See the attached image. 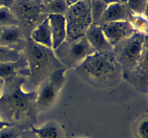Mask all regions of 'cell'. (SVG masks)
<instances>
[{
    "mask_svg": "<svg viewBox=\"0 0 148 138\" xmlns=\"http://www.w3.org/2000/svg\"><path fill=\"white\" fill-rule=\"evenodd\" d=\"M27 77L17 76L5 81L4 93L0 99V116L15 126L29 124L36 120V91L26 92L23 86Z\"/></svg>",
    "mask_w": 148,
    "mask_h": 138,
    "instance_id": "6da1fadb",
    "label": "cell"
},
{
    "mask_svg": "<svg viewBox=\"0 0 148 138\" xmlns=\"http://www.w3.org/2000/svg\"><path fill=\"white\" fill-rule=\"evenodd\" d=\"M75 73L85 83L97 89L115 86L123 78L114 50L95 52L75 68Z\"/></svg>",
    "mask_w": 148,
    "mask_h": 138,
    "instance_id": "7a4b0ae2",
    "label": "cell"
},
{
    "mask_svg": "<svg viewBox=\"0 0 148 138\" xmlns=\"http://www.w3.org/2000/svg\"><path fill=\"white\" fill-rule=\"evenodd\" d=\"M22 52L27 59L30 70L27 80L36 90L53 72L64 68L56 57L53 49L40 45L30 38L27 40Z\"/></svg>",
    "mask_w": 148,
    "mask_h": 138,
    "instance_id": "3957f363",
    "label": "cell"
},
{
    "mask_svg": "<svg viewBox=\"0 0 148 138\" xmlns=\"http://www.w3.org/2000/svg\"><path fill=\"white\" fill-rule=\"evenodd\" d=\"M147 34L134 32L114 47L116 59L122 70V76L131 71L141 60L147 48Z\"/></svg>",
    "mask_w": 148,
    "mask_h": 138,
    "instance_id": "277c9868",
    "label": "cell"
},
{
    "mask_svg": "<svg viewBox=\"0 0 148 138\" xmlns=\"http://www.w3.org/2000/svg\"><path fill=\"white\" fill-rule=\"evenodd\" d=\"M10 9L27 39L30 38L32 30L47 17L43 12V4L35 0H14Z\"/></svg>",
    "mask_w": 148,
    "mask_h": 138,
    "instance_id": "5b68a950",
    "label": "cell"
},
{
    "mask_svg": "<svg viewBox=\"0 0 148 138\" xmlns=\"http://www.w3.org/2000/svg\"><path fill=\"white\" fill-rule=\"evenodd\" d=\"M66 68L55 70L36 89V107L38 112H45L54 106L66 82Z\"/></svg>",
    "mask_w": 148,
    "mask_h": 138,
    "instance_id": "8992f818",
    "label": "cell"
},
{
    "mask_svg": "<svg viewBox=\"0 0 148 138\" xmlns=\"http://www.w3.org/2000/svg\"><path fill=\"white\" fill-rule=\"evenodd\" d=\"M53 53L63 67L76 68L87 57L95 52L86 37L75 40H64Z\"/></svg>",
    "mask_w": 148,
    "mask_h": 138,
    "instance_id": "52a82bcc",
    "label": "cell"
},
{
    "mask_svg": "<svg viewBox=\"0 0 148 138\" xmlns=\"http://www.w3.org/2000/svg\"><path fill=\"white\" fill-rule=\"evenodd\" d=\"M66 22V39L75 40L85 37L88 27L92 24L90 1L81 0L71 6L65 16Z\"/></svg>",
    "mask_w": 148,
    "mask_h": 138,
    "instance_id": "ba28073f",
    "label": "cell"
},
{
    "mask_svg": "<svg viewBox=\"0 0 148 138\" xmlns=\"http://www.w3.org/2000/svg\"><path fill=\"white\" fill-rule=\"evenodd\" d=\"M147 48L144 51L141 60L134 68L122 76L123 79L140 93L147 94L148 92Z\"/></svg>",
    "mask_w": 148,
    "mask_h": 138,
    "instance_id": "9c48e42d",
    "label": "cell"
},
{
    "mask_svg": "<svg viewBox=\"0 0 148 138\" xmlns=\"http://www.w3.org/2000/svg\"><path fill=\"white\" fill-rule=\"evenodd\" d=\"M101 26L104 35L113 47L136 32L129 21L106 23Z\"/></svg>",
    "mask_w": 148,
    "mask_h": 138,
    "instance_id": "30bf717a",
    "label": "cell"
},
{
    "mask_svg": "<svg viewBox=\"0 0 148 138\" xmlns=\"http://www.w3.org/2000/svg\"><path fill=\"white\" fill-rule=\"evenodd\" d=\"M27 40L18 25L0 27V45L21 52L25 46Z\"/></svg>",
    "mask_w": 148,
    "mask_h": 138,
    "instance_id": "8fae6325",
    "label": "cell"
},
{
    "mask_svg": "<svg viewBox=\"0 0 148 138\" xmlns=\"http://www.w3.org/2000/svg\"><path fill=\"white\" fill-rule=\"evenodd\" d=\"M30 70L27 59L21 51V55L16 61L0 63V78L4 81L11 80L17 76H24L28 79Z\"/></svg>",
    "mask_w": 148,
    "mask_h": 138,
    "instance_id": "7c38bea8",
    "label": "cell"
},
{
    "mask_svg": "<svg viewBox=\"0 0 148 138\" xmlns=\"http://www.w3.org/2000/svg\"><path fill=\"white\" fill-rule=\"evenodd\" d=\"M131 13L127 4L116 2L108 4L103 14L100 25L114 22L129 21Z\"/></svg>",
    "mask_w": 148,
    "mask_h": 138,
    "instance_id": "4fadbf2b",
    "label": "cell"
},
{
    "mask_svg": "<svg viewBox=\"0 0 148 138\" xmlns=\"http://www.w3.org/2000/svg\"><path fill=\"white\" fill-rule=\"evenodd\" d=\"M85 36L95 52L114 50V47L107 40L101 25L91 24L87 30Z\"/></svg>",
    "mask_w": 148,
    "mask_h": 138,
    "instance_id": "5bb4252c",
    "label": "cell"
},
{
    "mask_svg": "<svg viewBox=\"0 0 148 138\" xmlns=\"http://www.w3.org/2000/svg\"><path fill=\"white\" fill-rule=\"evenodd\" d=\"M47 17L51 30L52 49L54 50L66 39V18L59 14H49Z\"/></svg>",
    "mask_w": 148,
    "mask_h": 138,
    "instance_id": "9a60e30c",
    "label": "cell"
},
{
    "mask_svg": "<svg viewBox=\"0 0 148 138\" xmlns=\"http://www.w3.org/2000/svg\"><path fill=\"white\" fill-rule=\"evenodd\" d=\"M30 38L40 45L52 49L51 30L48 17L32 30Z\"/></svg>",
    "mask_w": 148,
    "mask_h": 138,
    "instance_id": "2e32d148",
    "label": "cell"
},
{
    "mask_svg": "<svg viewBox=\"0 0 148 138\" xmlns=\"http://www.w3.org/2000/svg\"><path fill=\"white\" fill-rule=\"evenodd\" d=\"M32 131L38 138H64L62 126L55 121H49L38 128L32 126Z\"/></svg>",
    "mask_w": 148,
    "mask_h": 138,
    "instance_id": "e0dca14e",
    "label": "cell"
},
{
    "mask_svg": "<svg viewBox=\"0 0 148 138\" xmlns=\"http://www.w3.org/2000/svg\"><path fill=\"white\" fill-rule=\"evenodd\" d=\"M69 7L65 0H53L43 5V12L46 15L49 14H59L66 16Z\"/></svg>",
    "mask_w": 148,
    "mask_h": 138,
    "instance_id": "ac0fdd59",
    "label": "cell"
},
{
    "mask_svg": "<svg viewBox=\"0 0 148 138\" xmlns=\"http://www.w3.org/2000/svg\"><path fill=\"white\" fill-rule=\"evenodd\" d=\"M107 6L108 5L102 0H91L90 14L92 24L100 25V22Z\"/></svg>",
    "mask_w": 148,
    "mask_h": 138,
    "instance_id": "d6986e66",
    "label": "cell"
},
{
    "mask_svg": "<svg viewBox=\"0 0 148 138\" xmlns=\"http://www.w3.org/2000/svg\"><path fill=\"white\" fill-rule=\"evenodd\" d=\"M129 22L131 23L136 32L147 34L148 22L146 15L136 14L132 12L130 16Z\"/></svg>",
    "mask_w": 148,
    "mask_h": 138,
    "instance_id": "ffe728a7",
    "label": "cell"
},
{
    "mask_svg": "<svg viewBox=\"0 0 148 138\" xmlns=\"http://www.w3.org/2000/svg\"><path fill=\"white\" fill-rule=\"evenodd\" d=\"M10 25H18L17 19L10 7H0V27Z\"/></svg>",
    "mask_w": 148,
    "mask_h": 138,
    "instance_id": "44dd1931",
    "label": "cell"
},
{
    "mask_svg": "<svg viewBox=\"0 0 148 138\" xmlns=\"http://www.w3.org/2000/svg\"><path fill=\"white\" fill-rule=\"evenodd\" d=\"M21 52L0 45V63L16 61L19 59Z\"/></svg>",
    "mask_w": 148,
    "mask_h": 138,
    "instance_id": "7402d4cb",
    "label": "cell"
},
{
    "mask_svg": "<svg viewBox=\"0 0 148 138\" xmlns=\"http://www.w3.org/2000/svg\"><path fill=\"white\" fill-rule=\"evenodd\" d=\"M148 0H128L127 5L133 14L147 16Z\"/></svg>",
    "mask_w": 148,
    "mask_h": 138,
    "instance_id": "603a6c76",
    "label": "cell"
},
{
    "mask_svg": "<svg viewBox=\"0 0 148 138\" xmlns=\"http://www.w3.org/2000/svg\"><path fill=\"white\" fill-rule=\"evenodd\" d=\"M148 119L147 116H143L137 121L134 126V134L137 138H147Z\"/></svg>",
    "mask_w": 148,
    "mask_h": 138,
    "instance_id": "cb8c5ba5",
    "label": "cell"
},
{
    "mask_svg": "<svg viewBox=\"0 0 148 138\" xmlns=\"http://www.w3.org/2000/svg\"><path fill=\"white\" fill-rule=\"evenodd\" d=\"M0 138H21V131L15 125L0 129Z\"/></svg>",
    "mask_w": 148,
    "mask_h": 138,
    "instance_id": "d4e9b609",
    "label": "cell"
},
{
    "mask_svg": "<svg viewBox=\"0 0 148 138\" xmlns=\"http://www.w3.org/2000/svg\"><path fill=\"white\" fill-rule=\"evenodd\" d=\"M14 0H0V7H10Z\"/></svg>",
    "mask_w": 148,
    "mask_h": 138,
    "instance_id": "484cf974",
    "label": "cell"
},
{
    "mask_svg": "<svg viewBox=\"0 0 148 138\" xmlns=\"http://www.w3.org/2000/svg\"><path fill=\"white\" fill-rule=\"evenodd\" d=\"M11 125L12 124H11L9 123V122H6V121L3 120L1 118V116H0V129H3V128L4 127H7V126H11Z\"/></svg>",
    "mask_w": 148,
    "mask_h": 138,
    "instance_id": "4316f807",
    "label": "cell"
},
{
    "mask_svg": "<svg viewBox=\"0 0 148 138\" xmlns=\"http://www.w3.org/2000/svg\"><path fill=\"white\" fill-rule=\"evenodd\" d=\"M4 85H5V81L0 78V99L2 97L3 93H4Z\"/></svg>",
    "mask_w": 148,
    "mask_h": 138,
    "instance_id": "83f0119b",
    "label": "cell"
},
{
    "mask_svg": "<svg viewBox=\"0 0 148 138\" xmlns=\"http://www.w3.org/2000/svg\"><path fill=\"white\" fill-rule=\"evenodd\" d=\"M81 0H65L66 4H67L68 7H71V6H73L75 4H77L78 2H79Z\"/></svg>",
    "mask_w": 148,
    "mask_h": 138,
    "instance_id": "f1b7e54d",
    "label": "cell"
},
{
    "mask_svg": "<svg viewBox=\"0 0 148 138\" xmlns=\"http://www.w3.org/2000/svg\"><path fill=\"white\" fill-rule=\"evenodd\" d=\"M103 2H105L106 4H107V5H108V4H113V3H116V2H119V0H102Z\"/></svg>",
    "mask_w": 148,
    "mask_h": 138,
    "instance_id": "f546056e",
    "label": "cell"
},
{
    "mask_svg": "<svg viewBox=\"0 0 148 138\" xmlns=\"http://www.w3.org/2000/svg\"><path fill=\"white\" fill-rule=\"evenodd\" d=\"M53 1V0H42V2H43V5H46V4H47L48 3L51 2V1Z\"/></svg>",
    "mask_w": 148,
    "mask_h": 138,
    "instance_id": "4dcf8cb0",
    "label": "cell"
},
{
    "mask_svg": "<svg viewBox=\"0 0 148 138\" xmlns=\"http://www.w3.org/2000/svg\"><path fill=\"white\" fill-rule=\"evenodd\" d=\"M127 1H128V0H119V1L120 3H123V4H127Z\"/></svg>",
    "mask_w": 148,
    "mask_h": 138,
    "instance_id": "1f68e13d",
    "label": "cell"
},
{
    "mask_svg": "<svg viewBox=\"0 0 148 138\" xmlns=\"http://www.w3.org/2000/svg\"><path fill=\"white\" fill-rule=\"evenodd\" d=\"M35 1H38V2H40V3H42V4H43V2H42V0H35Z\"/></svg>",
    "mask_w": 148,
    "mask_h": 138,
    "instance_id": "d6a6232c",
    "label": "cell"
},
{
    "mask_svg": "<svg viewBox=\"0 0 148 138\" xmlns=\"http://www.w3.org/2000/svg\"><path fill=\"white\" fill-rule=\"evenodd\" d=\"M76 138H89V137H76Z\"/></svg>",
    "mask_w": 148,
    "mask_h": 138,
    "instance_id": "836d02e7",
    "label": "cell"
},
{
    "mask_svg": "<svg viewBox=\"0 0 148 138\" xmlns=\"http://www.w3.org/2000/svg\"><path fill=\"white\" fill-rule=\"evenodd\" d=\"M89 1H91V0H89Z\"/></svg>",
    "mask_w": 148,
    "mask_h": 138,
    "instance_id": "e575fe53",
    "label": "cell"
}]
</instances>
